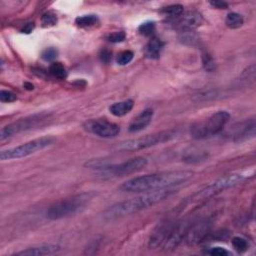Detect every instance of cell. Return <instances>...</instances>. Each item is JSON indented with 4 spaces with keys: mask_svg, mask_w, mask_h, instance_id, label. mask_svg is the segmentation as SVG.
Listing matches in <instances>:
<instances>
[{
    "mask_svg": "<svg viewBox=\"0 0 256 256\" xmlns=\"http://www.w3.org/2000/svg\"><path fill=\"white\" fill-rule=\"evenodd\" d=\"M193 172L187 170L146 174L123 182L119 189L123 192H130V193H143V192L179 185L193 177Z\"/></svg>",
    "mask_w": 256,
    "mask_h": 256,
    "instance_id": "obj_1",
    "label": "cell"
},
{
    "mask_svg": "<svg viewBox=\"0 0 256 256\" xmlns=\"http://www.w3.org/2000/svg\"><path fill=\"white\" fill-rule=\"evenodd\" d=\"M174 193V190L170 188L158 189L148 192H143V194L136 197L124 200L116 203L103 212V218L107 221L116 220L126 216H130L143 209L155 205L156 203L164 200Z\"/></svg>",
    "mask_w": 256,
    "mask_h": 256,
    "instance_id": "obj_2",
    "label": "cell"
},
{
    "mask_svg": "<svg viewBox=\"0 0 256 256\" xmlns=\"http://www.w3.org/2000/svg\"><path fill=\"white\" fill-rule=\"evenodd\" d=\"M92 199L91 193H81L65 199H62L51 204L47 211L46 216L50 220H58L81 212Z\"/></svg>",
    "mask_w": 256,
    "mask_h": 256,
    "instance_id": "obj_3",
    "label": "cell"
},
{
    "mask_svg": "<svg viewBox=\"0 0 256 256\" xmlns=\"http://www.w3.org/2000/svg\"><path fill=\"white\" fill-rule=\"evenodd\" d=\"M230 120L227 111H217L207 119L195 122L190 128V134L194 139H206L220 133Z\"/></svg>",
    "mask_w": 256,
    "mask_h": 256,
    "instance_id": "obj_4",
    "label": "cell"
},
{
    "mask_svg": "<svg viewBox=\"0 0 256 256\" xmlns=\"http://www.w3.org/2000/svg\"><path fill=\"white\" fill-rule=\"evenodd\" d=\"M176 136V132L174 130H164L156 132L153 134L145 135L139 138L125 140L120 143H118L116 146H114V150L116 151H139L142 149H146L152 146H155L160 143L167 142L171 139H173Z\"/></svg>",
    "mask_w": 256,
    "mask_h": 256,
    "instance_id": "obj_5",
    "label": "cell"
},
{
    "mask_svg": "<svg viewBox=\"0 0 256 256\" xmlns=\"http://www.w3.org/2000/svg\"><path fill=\"white\" fill-rule=\"evenodd\" d=\"M54 141L55 139L50 136H44L30 140L19 146L1 151V153H0V159H1L2 161H5V160L23 158L49 147L54 143Z\"/></svg>",
    "mask_w": 256,
    "mask_h": 256,
    "instance_id": "obj_6",
    "label": "cell"
},
{
    "mask_svg": "<svg viewBox=\"0 0 256 256\" xmlns=\"http://www.w3.org/2000/svg\"><path fill=\"white\" fill-rule=\"evenodd\" d=\"M246 179V176L243 174H230L226 175L224 177H221L211 183L210 185L206 186L202 190L198 191L197 193H195L192 196V201L197 202V201H202L207 198H210L217 193H220L221 191L226 190L229 188H232L240 183H242Z\"/></svg>",
    "mask_w": 256,
    "mask_h": 256,
    "instance_id": "obj_7",
    "label": "cell"
},
{
    "mask_svg": "<svg viewBox=\"0 0 256 256\" xmlns=\"http://www.w3.org/2000/svg\"><path fill=\"white\" fill-rule=\"evenodd\" d=\"M147 163H148V160L145 157L137 156L129 160H126V161L121 163H117V164L109 163L103 170L100 171V173L103 177H108V178L128 175L141 170L147 165Z\"/></svg>",
    "mask_w": 256,
    "mask_h": 256,
    "instance_id": "obj_8",
    "label": "cell"
},
{
    "mask_svg": "<svg viewBox=\"0 0 256 256\" xmlns=\"http://www.w3.org/2000/svg\"><path fill=\"white\" fill-rule=\"evenodd\" d=\"M46 117H47L46 114L39 113V114H34L29 117L19 119L13 123H10L4 126L1 129V132H0V139H1V141H3L21 132L33 129V127L37 126L40 122L44 121Z\"/></svg>",
    "mask_w": 256,
    "mask_h": 256,
    "instance_id": "obj_9",
    "label": "cell"
},
{
    "mask_svg": "<svg viewBox=\"0 0 256 256\" xmlns=\"http://www.w3.org/2000/svg\"><path fill=\"white\" fill-rule=\"evenodd\" d=\"M83 128L85 131L102 138L115 137L120 131V128L117 124L103 119L88 120L83 124Z\"/></svg>",
    "mask_w": 256,
    "mask_h": 256,
    "instance_id": "obj_10",
    "label": "cell"
},
{
    "mask_svg": "<svg viewBox=\"0 0 256 256\" xmlns=\"http://www.w3.org/2000/svg\"><path fill=\"white\" fill-rule=\"evenodd\" d=\"M203 21V16L199 12L192 10L183 12L178 18H176L173 21H170V23L175 29L181 32H188L193 31L197 27L201 26Z\"/></svg>",
    "mask_w": 256,
    "mask_h": 256,
    "instance_id": "obj_11",
    "label": "cell"
},
{
    "mask_svg": "<svg viewBox=\"0 0 256 256\" xmlns=\"http://www.w3.org/2000/svg\"><path fill=\"white\" fill-rule=\"evenodd\" d=\"M211 229V222L209 220H202L191 227H188L183 240L188 246L199 244L209 233Z\"/></svg>",
    "mask_w": 256,
    "mask_h": 256,
    "instance_id": "obj_12",
    "label": "cell"
},
{
    "mask_svg": "<svg viewBox=\"0 0 256 256\" xmlns=\"http://www.w3.org/2000/svg\"><path fill=\"white\" fill-rule=\"evenodd\" d=\"M173 224L174 223H172L170 221L160 223L159 225L154 229V231L152 232V234L150 236L148 247L150 249H157V248L163 247V245H164L165 241L167 240L169 233L173 227Z\"/></svg>",
    "mask_w": 256,
    "mask_h": 256,
    "instance_id": "obj_13",
    "label": "cell"
},
{
    "mask_svg": "<svg viewBox=\"0 0 256 256\" xmlns=\"http://www.w3.org/2000/svg\"><path fill=\"white\" fill-rule=\"evenodd\" d=\"M255 120L253 118L239 122L231 128L229 136L235 141L245 140L255 135Z\"/></svg>",
    "mask_w": 256,
    "mask_h": 256,
    "instance_id": "obj_14",
    "label": "cell"
},
{
    "mask_svg": "<svg viewBox=\"0 0 256 256\" xmlns=\"http://www.w3.org/2000/svg\"><path fill=\"white\" fill-rule=\"evenodd\" d=\"M188 224L186 222H177L173 224V227L169 233L167 240L163 245L164 250H173L176 248L180 242L184 239L185 234L188 229Z\"/></svg>",
    "mask_w": 256,
    "mask_h": 256,
    "instance_id": "obj_15",
    "label": "cell"
},
{
    "mask_svg": "<svg viewBox=\"0 0 256 256\" xmlns=\"http://www.w3.org/2000/svg\"><path fill=\"white\" fill-rule=\"evenodd\" d=\"M153 115H154V112L152 109L147 108V109L143 110L139 115H137L131 121V123L129 124V127H128V130L132 133L143 130L145 127H147L150 124V122L153 118Z\"/></svg>",
    "mask_w": 256,
    "mask_h": 256,
    "instance_id": "obj_16",
    "label": "cell"
},
{
    "mask_svg": "<svg viewBox=\"0 0 256 256\" xmlns=\"http://www.w3.org/2000/svg\"><path fill=\"white\" fill-rule=\"evenodd\" d=\"M60 250V246L56 244H43L39 246L30 247L25 250L19 251L15 253V255H22V256H39V255H47L53 254Z\"/></svg>",
    "mask_w": 256,
    "mask_h": 256,
    "instance_id": "obj_17",
    "label": "cell"
},
{
    "mask_svg": "<svg viewBox=\"0 0 256 256\" xmlns=\"http://www.w3.org/2000/svg\"><path fill=\"white\" fill-rule=\"evenodd\" d=\"M163 47L164 43L161 40L153 37L146 45L145 55L150 59H158L160 57V54H161Z\"/></svg>",
    "mask_w": 256,
    "mask_h": 256,
    "instance_id": "obj_18",
    "label": "cell"
},
{
    "mask_svg": "<svg viewBox=\"0 0 256 256\" xmlns=\"http://www.w3.org/2000/svg\"><path fill=\"white\" fill-rule=\"evenodd\" d=\"M133 106H134L133 100L127 99V100L116 102V103L112 104L109 107V110H110L111 114H113L114 116L122 117V116L126 115L128 112H130L132 110Z\"/></svg>",
    "mask_w": 256,
    "mask_h": 256,
    "instance_id": "obj_19",
    "label": "cell"
},
{
    "mask_svg": "<svg viewBox=\"0 0 256 256\" xmlns=\"http://www.w3.org/2000/svg\"><path fill=\"white\" fill-rule=\"evenodd\" d=\"M183 6L180 4H173V5H169L166 7H163V9L161 10V13L169 20V21H173L176 18H178L182 13H183Z\"/></svg>",
    "mask_w": 256,
    "mask_h": 256,
    "instance_id": "obj_20",
    "label": "cell"
},
{
    "mask_svg": "<svg viewBox=\"0 0 256 256\" xmlns=\"http://www.w3.org/2000/svg\"><path fill=\"white\" fill-rule=\"evenodd\" d=\"M99 21L97 15L95 14H88V15H82V16H78L75 19V24L78 27H82V28H86V27H91L94 26L95 24H97Z\"/></svg>",
    "mask_w": 256,
    "mask_h": 256,
    "instance_id": "obj_21",
    "label": "cell"
},
{
    "mask_svg": "<svg viewBox=\"0 0 256 256\" xmlns=\"http://www.w3.org/2000/svg\"><path fill=\"white\" fill-rule=\"evenodd\" d=\"M49 73L58 79H65L67 77V71L60 62L52 63L49 67Z\"/></svg>",
    "mask_w": 256,
    "mask_h": 256,
    "instance_id": "obj_22",
    "label": "cell"
},
{
    "mask_svg": "<svg viewBox=\"0 0 256 256\" xmlns=\"http://www.w3.org/2000/svg\"><path fill=\"white\" fill-rule=\"evenodd\" d=\"M225 22H226L227 27H229L230 29H237L243 25L244 19L240 14H238L236 12H231V13L227 14Z\"/></svg>",
    "mask_w": 256,
    "mask_h": 256,
    "instance_id": "obj_23",
    "label": "cell"
},
{
    "mask_svg": "<svg viewBox=\"0 0 256 256\" xmlns=\"http://www.w3.org/2000/svg\"><path fill=\"white\" fill-rule=\"evenodd\" d=\"M57 23V15L53 11H46L41 16V24L43 27L54 26Z\"/></svg>",
    "mask_w": 256,
    "mask_h": 256,
    "instance_id": "obj_24",
    "label": "cell"
},
{
    "mask_svg": "<svg viewBox=\"0 0 256 256\" xmlns=\"http://www.w3.org/2000/svg\"><path fill=\"white\" fill-rule=\"evenodd\" d=\"M138 31L141 35L152 36L155 32V23L151 21L144 22L138 27Z\"/></svg>",
    "mask_w": 256,
    "mask_h": 256,
    "instance_id": "obj_25",
    "label": "cell"
},
{
    "mask_svg": "<svg viewBox=\"0 0 256 256\" xmlns=\"http://www.w3.org/2000/svg\"><path fill=\"white\" fill-rule=\"evenodd\" d=\"M133 57H134V53L132 51L125 50L118 54V56L116 57V62L119 64V65H126V64L132 61Z\"/></svg>",
    "mask_w": 256,
    "mask_h": 256,
    "instance_id": "obj_26",
    "label": "cell"
},
{
    "mask_svg": "<svg viewBox=\"0 0 256 256\" xmlns=\"http://www.w3.org/2000/svg\"><path fill=\"white\" fill-rule=\"evenodd\" d=\"M231 243L233 247L235 248L236 251L238 252H245L248 249V242L246 239L240 237V236H235L232 238Z\"/></svg>",
    "mask_w": 256,
    "mask_h": 256,
    "instance_id": "obj_27",
    "label": "cell"
},
{
    "mask_svg": "<svg viewBox=\"0 0 256 256\" xmlns=\"http://www.w3.org/2000/svg\"><path fill=\"white\" fill-rule=\"evenodd\" d=\"M17 99V95L11 91L1 90L0 91V100L1 102H14Z\"/></svg>",
    "mask_w": 256,
    "mask_h": 256,
    "instance_id": "obj_28",
    "label": "cell"
},
{
    "mask_svg": "<svg viewBox=\"0 0 256 256\" xmlns=\"http://www.w3.org/2000/svg\"><path fill=\"white\" fill-rule=\"evenodd\" d=\"M126 35H125V32L123 31H116V32H113V33H110L107 35V40L109 42H112V43H118V42H122L124 39H125Z\"/></svg>",
    "mask_w": 256,
    "mask_h": 256,
    "instance_id": "obj_29",
    "label": "cell"
},
{
    "mask_svg": "<svg viewBox=\"0 0 256 256\" xmlns=\"http://www.w3.org/2000/svg\"><path fill=\"white\" fill-rule=\"evenodd\" d=\"M57 55H58L57 49H55L54 47H49L42 52L41 57L45 61H53L57 57Z\"/></svg>",
    "mask_w": 256,
    "mask_h": 256,
    "instance_id": "obj_30",
    "label": "cell"
},
{
    "mask_svg": "<svg viewBox=\"0 0 256 256\" xmlns=\"http://www.w3.org/2000/svg\"><path fill=\"white\" fill-rule=\"evenodd\" d=\"M202 62H203V66L207 71H212L215 68V63L213 61V59L211 58L210 55L208 54H203L202 57Z\"/></svg>",
    "mask_w": 256,
    "mask_h": 256,
    "instance_id": "obj_31",
    "label": "cell"
},
{
    "mask_svg": "<svg viewBox=\"0 0 256 256\" xmlns=\"http://www.w3.org/2000/svg\"><path fill=\"white\" fill-rule=\"evenodd\" d=\"M206 252L208 254H211L214 256H226V255L230 254V252L228 250H226L225 248H222V247H211Z\"/></svg>",
    "mask_w": 256,
    "mask_h": 256,
    "instance_id": "obj_32",
    "label": "cell"
},
{
    "mask_svg": "<svg viewBox=\"0 0 256 256\" xmlns=\"http://www.w3.org/2000/svg\"><path fill=\"white\" fill-rule=\"evenodd\" d=\"M99 59L103 63H109L112 59V52L107 48L101 49V51L99 52Z\"/></svg>",
    "mask_w": 256,
    "mask_h": 256,
    "instance_id": "obj_33",
    "label": "cell"
},
{
    "mask_svg": "<svg viewBox=\"0 0 256 256\" xmlns=\"http://www.w3.org/2000/svg\"><path fill=\"white\" fill-rule=\"evenodd\" d=\"M210 4L218 9H226L228 7V4L226 2H223V1H211Z\"/></svg>",
    "mask_w": 256,
    "mask_h": 256,
    "instance_id": "obj_34",
    "label": "cell"
},
{
    "mask_svg": "<svg viewBox=\"0 0 256 256\" xmlns=\"http://www.w3.org/2000/svg\"><path fill=\"white\" fill-rule=\"evenodd\" d=\"M33 28H34V23H27L24 25V27L21 31H22V33H30Z\"/></svg>",
    "mask_w": 256,
    "mask_h": 256,
    "instance_id": "obj_35",
    "label": "cell"
},
{
    "mask_svg": "<svg viewBox=\"0 0 256 256\" xmlns=\"http://www.w3.org/2000/svg\"><path fill=\"white\" fill-rule=\"evenodd\" d=\"M24 86L26 87L27 90H32V89H33V85H32V84H29V83H27V82L24 84Z\"/></svg>",
    "mask_w": 256,
    "mask_h": 256,
    "instance_id": "obj_36",
    "label": "cell"
}]
</instances>
